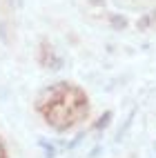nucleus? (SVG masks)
Returning <instances> with one entry per match:
<instances>
[{
    "instance_id": "f257e3e1",
    "label": "nucleus",
    "mask_w": 156,
    "mask_h": 158,
    "mask_svg": "<svg viewBox=\"0 0 156 158\" xmlns=\"http://www.w3.org/2000/svg\"><path fill=\"white\" fill-rule=\"evenodd\" d=\"M58 96L62 102H56V98L49 102V107L45 109V114L49 116V123L56 120V116L60 114V120H58V127H69L71 123L80 120L82 109H85V100H82L80 91L71 89V87H58Z\"/></svg>"
},
{
    "instance_id": "f03ea898",
    "label": "nucleus",
    "mask_w": 156,
    "mask_h": 158,
    "mask_svg": "<svg viewBox=\"0 0 156 158\" xmlns=\"http://www.w3.org/2000/svg\"><path fill=\"white\" fill-rule=\"evenodd\" d=\"M0 158H5V154H2V152H0Z\"/></svg>"
}]
</instances>
